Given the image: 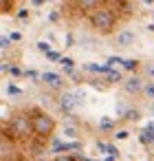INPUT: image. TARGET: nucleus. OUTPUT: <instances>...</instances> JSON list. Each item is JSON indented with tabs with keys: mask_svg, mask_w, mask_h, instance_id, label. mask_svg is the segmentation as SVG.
<instances>
[{
	"mask_svg": "<svg viewBox=\"0 0 154 161\" xmlns=\"http://www.w3.org/2000/svg\"><path fill=\"white\" fill-rule=\"evenodd\" d=\"M114 22H117V16L110 9H106V7H101V9H97V11L90 14V25L99 33H110L114 29Z\"/></svg>",
	"mask_w": 154,
	"mask_h": 161,
	"instance_id": "nucleus-1",
	"label": "nucleus"
},
{
	"mask_svg": "<svg viewBox=\"0 0 154 161\" xmlns=\"http://www.w3.org/2000/svg\"><path fill=\"white\" fill-rule=\"evenodd\" d=\"M9 132L16 139H24L29 132H33V119L29 115H16L9 124Z\"/></svg>",
	"mask_w": 154,
	"mask_h": 161,
	"instance_id": "nucleus-2",
	"label": "nucleus"
},
{
	"mask_svg": "<svg viewBox=\"0 0 154 161\" xmlns=\"http://www.w3.org/2000/svg\"><path fill=\"white\" fill-rule=\"evenodd\" d=\"M31 119H33V132H35L38 137H49V135H53L55 121H53L51 115H46V113H35Z\"/></svg>",
	"mask_w": 154,
	"mask_h": 161,
	"instance_id": "nucleus-3",
	"label": "nucleus"
},
{
	"mask_svg": "<svg viewBox=\"0 0 154 161\" xmlns=\"http://www.w3.org/2000/svg\"><path fill=\"white\" fill-rule=\"evenodd\" d=\"M106 0H77V9L84 11V14H93L97 9H101V5Z\"/></svg>",
	"mask_w": 154,
	"mask_h": 161,
	"instance_id": "nucleus-4",
	"label": "nucleus"
},
{
	"mask_svg": "<svg viewBox=\"0 0 154 161\" xmlns=\"http://www.w3.org/2000/svg\"><path fill=\"white\" fill-rule=\"evenodd\" d=\"M79 99H77V95H73V93H64L62 97H60V108L62 110H66V113H71L73 108H75V104H77Z\"/></svg>",
	"mask_w": 154,
	"mask_h": 161,
	"instance_id": "nucleus-5",
	"label": "nucleus"
},
{
	"mask_svg": "<svg viewBox=\"0 0 154 161\" xmlns=\"http://www.w3.org/2000/svg\"><path fill=\"white\" fill-rule=\"evenodd\" d=\"M77 148H79L77 141H68V143L55 141V143H53V152H68V150H77Z\"/></svg>",
	"mask_w": 154,
	"mask_h": 161,
	"instance_id": "nucleus-6",
	"label": "nucleus"
},
{
	"mask_svg": "<svg viewBox=\"0 0 154 161\" xmlns=\"http://www.w3.org/2000/svg\"><path fill=\"white\" fill-rule=\"evenodd\" d=\"M123 88H125L128 93H139V91H141V80H139V77H130V80L123 82Z\"/></svg>",
	"mask_w": 154,
	"mask_h": 161,
	"instance_id": "nucleus-7",
	"label": "nucleus"
},
{
	"mask_svg": "<svg viewBox=\"0 0 154 161\" xmlns=\"http://www.w3.org/2000/svg\"><path fill=\"white\" fill-rule=\"evenodd\" d=\"M117 42H119V47H130L134 42V33L132 31H123V33L117 36Z\"/></svg>",
	"mask_w": 154,
	"mask_h": 161,
	"instance_id": "nucleus-8",
	"label": "nucleus"
},
{
	"mask_svg": "<svg viewBox=\"0 0 154 161\" xmlns=\"http://www.w3.org/2000/svg\"><path fill=\"white\" fill-rule=\"evenodd\" d=\"M42 82H46L51 86H60L62 84V77L57 73H42Z\"/></svg>",
	"mask_w": 154,
	"mask_h": 161,
	"instance_id": "nucleus-9",
	"label": "nucleus"
},
{
	"mask_svg": "<svg viewBox=\"0 0 154 161\" xmlns=\"http://www.w3.org/2000/svg\"><path fill=\"white\" fill-rule=\"evenodd\" d=\"M86 71H90V73H108L110 66L108 64H95V62H90V64H86Z\"/></svg>",
	"mask_w": 154,
	"mask_h": 161,
	"instance_id": "nucleus-10",
	"label": "nucleus"
},
{
	"mask_svg": "<svg viewBox=\"0 0 154 161\" xmlns=\"http://www.w3.org/2000/svg\"><path fill=\"white\" fill-rule=\"evenodd\" d=\"M9 154H11V146H7V137H3V143H0V157H3V161H7Z\"/></svg>",
	"mask_w": 154,
	"mask_h": 161,
	"instance_id": "nucleus-11",
	"label": "nucleus"
},
{
	"mask_svg": "<svg viewBox=\"0 0 154 161\" xmlns=\"http://www.w3.org/2000/svg\"><path fill=\"white\" fill-rule=\"evenodd\" d=\"M139 66V60H123V69L125 71H134Z\"/></svg>",
	"mask_w": 154,
	"mask_h": 161,
	"instance_id": "nucleus-12",
	"label": "nucleus"
},
{
	"mask_svg": "<svg viewBox=\"0 0 154 161\" xmlns=\"http://www.w3.org/2000/svg\"><path fill=\"white\" fill-rule=\"evenodd\" d=\"M106 77H108V82H119V80H121V73H119V71H112V69H110V71L106 73Z\"/></svg>",
	"mask_w": 154,
	"mask_h": 161,
	"instance_id": "nucleus-13",
	"label": "nucleus"
},
{
	"mask_svg": "<svg viewBox=\"0 0 154 161\" xmlns=\"http://www.w3.org/2000/svg\"><path fill=\"white\" fill-rule=\"evenodd\" d=\"M7 95H11V97H18V95H22V91H20L18 86L9 84V86H7Z\"/></svg>",
	"mask_w": 154,
	"mask_h": 161,
	"instance_id": "nucleus-14",
	"label": "nucleus"
},
{
	"mask_svg": "<svg viewBox=\"0 0 154 161\" xmlns=\"http://www.w3.org/2000/svg\"><path fill=\"white\" fill-rule=\"evenodd\" d=\"M35 47H38V51H42V53H49V51H51V47H49V42H42V40H40V42H38Z\"/></svg>",
	"mask_w": 154,
	"mask_h": 161,
	"instance_id": "nucleus-15",
	"label": "nucleus"
},
{
	"mask_svg": "<svg viewBox=\"0 0 154 161\" xmlns=\"http://www.w3.org/2000/svg\"><path fill=\"white\" fill-rule=\"evenodd\" d=\"M46 58H49L51 62H60V60H62V55H60L57 51H49V53H46Z\"/></svg>",
	"mask_w": 154,
	"mask_h": 161,
	"instance_id": "nucleus-16",
	"label": "nucleus"
},
{
	"mask_svg": "<svg viewBox=\"0 0 154 161\" xmlns=\"http://www.w3.org/2000/svg\"><path fill=\"white\" fill-rule=\"evenodd\" d=\"M114 64H123V58H119V55L108 58V66H114Z\"/></svg>",
	"mask_w": 154,
	"mask_h": 161,
	"instance_id": "nucleus-17",
	"label": "nucleus"
},
{
	"mask_svg": "<svg viewBox=\"0 0 154 161\" xmlns=\"http://www.w3.org/2000/svg\"><path fill=\"white\" fill-rule=\"evenodd\" d=\"M99 126H101V128H104V130H108V128H112V119H110V117H104V119H101V124H99Z\"/></svg>",
	"mask_w": 154,
	"mask_h": 161,
	"instance_id": "nucleus-18",
	"label": "nucleus"
},
{
	"mask_svg": "<svg viewBox=\"0 0 154 161\" xmlns=\"http://www.w3.org/2000/svg\"><path fill=\"white\" fill-rule=\"evenodd\" d=\"M106 152H108V157H119V150L114 146H106Z\"/></svg>",
	"mask_w": 154,
	"mask_h": 161,
	"instance_id": "nucleus-19",
	"label": "nucleus"
},
{
	"mask_svg": "<svg viewBox=\"0 0 154 161\" xmlns=\"http://www.w3.org/2000/svg\"><path fill=\"white\" fill-rule=\"evenodd\" d=\"M0 44H3V49H9V47H11V38L3 36V38H0Z\"/></svg>",
	"mask_w": 154,
	"mask_h": 161,
	"instance_id": "nucleus-20",
	"label": "nucleus"
},
{
	"mask_svg": "<svg viewBox=\"0 0 154 161\" xmlns=\"http://www.w3.org/2000/svg\"><path fill=\"white\" fill-rule=\"evenodd\" d=\"M24 75H27V77H31V80H42V75H38L35 71H24Z\"/></svg>",
	"mask_w": 154,
	"mask_h": 161,
	"instance_id": "nucleus-21",
	"label": "nucleus"
},
{
	"mask_svg": "<svg viewBox=\"0 0 154 161\" xmlns=\"http://www.w3.org/2000/svg\"><path fill=\"white\" fill-rule=\"evenodd\" d=\"M27 18H29V11L27 9H20L18 11V20H27Z\"/></svg>",
	"mask_w": 154,
	"mask_h": 161,
	"instance_id": "nucleus-22",
	"label": "nucleus"
},
{
	"mask_svg": "<svg viewBox=\"0 0 154 161\" xmlns=\"http://www.w3.org/2000/svg\"><path fill=\"white\" fill-rule=\"evenodd\" d=\"M143 88H145V93H147L150 97H154V84H145Z\"/></svg>",
	"mask_w": 154,
	"mask_h": 161,
	"instance_id": "nucleus-23",
	"label": "nucleus"
},
{
	"mask_svg": "<svg viewBox=\"0 0 154 161\" xmlns=\"http://www.w3.org/2000/svg\"><path fill=\"white\" fill-rule=\"evenodd\" d=\"M136 117H139L136 110H128V113H125V119H136Z\"/></svg>",
	"mask_w": 154,
	"mask_h": 161,
	"instance_id": "nucleus-24",
	"label": "nucleus"
},
{
	"mask_svg": "<svg viewBox=\"0 0 154 161\" xmlns=\"http://www.w3.org/2000/svg\"><path fill=\"white\" fill-rule=\"evenodd\" d=\"M64 135H66V137H75L77 130H75V128H64Z\"/></svg>",
	"mask_w": 154,
	"mask_h": 161,
	"instance_id": "nucleus-25",
	"label": "nucleus"
},
{
	"mask_svg": "<svg viewBox=\"0 0 154 161\" xmlns=\"http://www.w3.org/2000/svg\"><path fill=\"white\" fill-rule=\"evenodd\" d=\"M55 161H75V159H73V157H68V154H60Z\"/></svg>",
	"mask_w": 154,
	"mask_h": 161,
	"instance_id": "nucleus-26",
	"label": "nucleus"
},
{
	"mask_svg": "<svg viewBox=\"0 0 154 161\" xmlns=\"http://www.w3.org/2000/svg\"><path fill=\"white\" fill-rule=\"evenodd\" d=\"M9 73H11V75H22V71H20L18 66H11V69H9Z\"/></svg>",
	"mask_w": 154,
	"mask_h": 161,
	"instance_id": "nucleus-27",
	"label": "nucleus"
},
{
	"mask_svg": "<svg viewBox=\"0 0 154 161\" xmlns=\"http://www.w3.org/2000/svg\"><path fill=\"white\" fill-rule=\"evenodd\" d=\"M117 139H128V130H119L117 132Z\"/></svg>",
	"mask_w": 154,
	"mask_h": 161,
	"instance_id": "nucleus-28",
	"label": "nucleus"
},
{
	"mask_svg": "<svg viewBox=\"0 0 154 161\" xmlns=\"http://www.w3.org/2000/svg\"><path fill=\"white\" fill-rule=\"evenodd\" d=\"M31 3H33V5H35V7H40V5H42V3H44V0H31Z\"/></svg>",
	"mask_w": 154,
	"mask_h": 161,
	"instance_id": "nucleus-29",
	"label": "nucleus"
},
{
	"mask_svg": "<svg viewBox=\"0 0 154 161\" xmlns=\"http://www.w3.org/2000/svg\"><path fill=\"white\" fill-rule=\"evenodd\" d=\"M112 3H117V5H125L128 0H112Z\"/></svg>",
	"mask_w": 154,
	"mask_h": 161,
	"instance_id": "nucleus-30",
	"label": "nucleus"
},
{
	"mask_svg": "<svg viewBox=\"0 0 154 161\" xmlns=\"http://www.w3.org/2000/svg\"><path fill=\"white\" fill-rule=\"evenodd\" d=\"M143 3H145V5H152V3H154V0H143Z\"/></svg>",
	"mask_w": 154,
	"mask_h": 161,
	"instance_id": "nucleus-31",
	"label": "nucleus"
},
{
	"mask_svg": "<svg viewBox=\"0 0 154 161\" xmlns=\"http://www.w3.org/2000/svg\"><path fill=\"white\" fill-rule=\"evenodd\" d=\"M79 161H88V159H84V157H79Z\"/></svg>",
	"mask_w": 154,
	"mask_h": 161,
	"instance_id": "nucleus-32",
	"label": "nucleus"
}]
</instances>
